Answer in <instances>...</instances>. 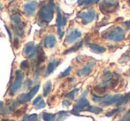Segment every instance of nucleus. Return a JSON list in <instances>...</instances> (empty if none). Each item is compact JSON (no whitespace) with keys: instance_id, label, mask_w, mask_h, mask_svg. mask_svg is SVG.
<instances>
[{"instance_id":"1","label":"nucleus","mask_w":130,"mask_h":121,"mask_svg":"<svg viewBox=\"0 0 130 121\" xmlns=\"http://www.w3.org/2000/svg\"><path fill=\"white\" fill-rule=\"evenodd\" d=\"M55 5L53 0H49L48 4L43 5L38 12V19L43 23H49L52 21L53 15H54Z\"/></svg>"},{"instance_id":"2","label":"nucleus","mask_w":130,"mask_h":121,"mask_svg":"<svg viewBox=\"0 0 130 121\" xmlns=\"http://www.w3.org/2000/svg\"><path fill=\"white\" fill-rule=\"evenodd\" d=\"M105 38L108 41L120 43L125 38V30L120 27H115L111 28L105 34Z\"/></svg>"},{"instance_id":"3","label":"nucleus","mask_w":130,"mask_h":121,"mask_svg":"<svg viewBox=\"0 0 130 121\" xmlns=\"http://www.w3.org/2000/svg\"><path fill=\"white\" fill-rule=\"evenodd\" d=\"M122 95H107L104 96H92V100L95 102L101 103L104 106H110L115 104L118 102L119 99L121 97Z\"/></svg>"},{"instance_id":"4","label":"nucleus","mask_w":130,"mask_h":121,"mask_svg":"<svg viewBox=\"0 0 130 121\" xmlns=\"http://www.w3.org/2000/svg\"><path fill=\"white\" fill-rule=\"evenodd\" d=\"M23 80H24V73L21 70H17L15 72V80H14V81L12 82V85L10 86V89H9V93L12 96H14L20 90V89L22 86Z\"/></svg>"},{"instance_id":"5","label":"nucleus","mask_w":130,"mask_h":121,"mask_svg":"<svg viewBox=\"0 0 130 121\" xmlns=\"http://www.w3.org/2000/svg\"><path fill=\"white\" fill-rule=\"evenodd\" d=\"M119 5L120 3L118 0H103L99 8L100 11L104 14L112 13L119 8Z\"/></svg>"},{"instance_id":"6","label":"nucleus","mask_w":130,"mask_h":121,"mask_svg":"<svg viewBox=\"0 0 130 121\" xmlns=\"http://www.w3.org/2000/svg\"><path fill=\"white\" fill-rule=\"evenodd\" d=\"M89 106V102L85 96V94L83 96H80V98L76 102V103L74 104V109L72 110L71 113L76 116H80V111H85L86 108Z\"/></svg>"},{"instance_id":"7","label":"nucleus","mask_w":130,"mask_h":121,"mask_svg":"<svg viewBox=\"0 0 130 121\" xmlns=\"http://www.w3.org/2000/svg\"><path fill=\"white\" fill-rule=\"evenodd\" d=\"M77 17L82 20V22L83 25H87L91 23L96 17V12L94 9L87 11V12H80L78 13Z\"/></svg>"},{"instance_id":"8","label":"nucleus","mask_w":130,"mask_h":121,"mask_svg":"<svg viewBox=\"0 0 130 121\" xmlns=\"http://www.w3.org/2000/svg\"><path fill=\"white\" fill-rule=\"evenodd\" d=\"M57 13H58V16H57V28H58V34L59 36V38L61 39L64 36V32L62 31V28L67 24V18L65 16H63V14L61 13V11L59 9V6H57Z\"/></svg>"},{"instance_id":"9","label":"nucleus","mask_w":130,"mask_h":121,"mask_svg":"<svg viewBox=\"0 0 130 121\" xmlns=\"http://www.w3.org/2000/svg\"><path fill=\"white\" fill-rule=\"evenodd\" d=\"M39 88H40L39 85H36V86H35V87L33 88V89H31V90L29 91L27 94L21 95V96L17 98V100H16V101H17V102L19 104H23V103H26V102H29V101H31L33 97L35 96V95L38 92V90H39Z\"/></svg>"},{"instance_id":"10","label":"nucleus","mask_w":130,"mask_h":121,"mask_svg":"<svg viewBox=\"0 0 130 121\" xmlns=\"http://www.w3.org/2000/svg\"><path fill=\"white\" fill-rule=\"evenodd\" d=\"M82 36V33L80 32L79 29L74 28L73 29L72 31L69 32V34L67 36V38H66V43L67 44H71V43H75L76 41L80 38Z\"/></svg>"},{"instance_id":"11","label":"nucleus","mask_w":130,"mask_h":121,"mask_svg":"<svg viewBox=\"0 0 130 121\" xmlns=\"http://www.w3.org/2000/svg\"><path fill=\"white\" fill-rule=\"evenodd\" d=\"M95 66V62L94 61H89V63H87L82 69L78 71L77 74L80 77H85L87 75H89V73L92 72L93 68Z\"/></svg>"},{"instance_id":"12","label":"nucleus","mask_w":130,"mask_h":121,"mask_svg":"<svg viewBox=\"0 0 130 121\" xmlns=\"http://www.w3.org/2000/svg\"><path fill=\"white\" fill-rule=\"evenodd\" d=\"M38 5V3L36 1H31L29 3L26 4L23 6V12L27 16H33L36 12V9Z\"/></svg>"},{"instance_id":"13","label":"nucleus","mask_w":130,"mask_h":121,"mask_svg":"<svg viewBox=\"0 0 130 121\" xmlns=\"http://www.w3.org/2000/svg\"><path fill=\"white\" fill-rule=\"evenodd\" d=\"M56 43H57V39L54 34H47L44 37V39H43V45L47 49H52L56 45Z\"/></svg>"},{"instance_id":"14","label":"nucleus","mask_w":130,"mask_h":121,"mask_svg":"<svg viewBox=\"0 0 130 121\" xmlns=\"http://www.w3.org/2000/svg\"><path fill=\"white\" fill-rule=\"evenodd\" d=\"M61 63V60L60 59H52L49 62L48 66H47L46 72L44 73V77H48L51 73H52L54 72V70L56 69V67L58 65H59V64Z\"/></svg>"},{"instance_id":"15","label":"nucleus","mask_w":130,"mask_h":121,"mask_svg":"<svg viewBox=\"0 0 130 121\" xmlns=\"http://www.w3.org/2000/svg\"><path fill=\"white\" fill-rule=\"evenodd\" d=\"M88 46L89 47V49H90L93 52L96 53V54H101V53H104L106 51V49L104 48V46L96 44V43H88Z\"/></svg>"},{"instance_id":"16","label":"nucleus","mask_w":130,"mask_h":121,"mask_svg":"<svg viewBox=\"0 0 130 121\" xmlns=\"http://www.w3.org/2000/svg\"><path fill=\"white\" fill-rule=\"evenodd\" d=\"M84 43V41H80V43H76L75 45H74L73 47H71L70 49H67L66 51H64V55H67V54H69V53H72V52H74V51H77L78 49H80V48L82 47Z\"/></svg>"},{"instance_id":"17","label":"nucleus","mask_w":130,"mask_h":121,"mask_svg":"<svg viewBox=\"0 0 130 121\" xmlns=\"http://www.w3.org/2000/svg\"><path fill=\"white\" fill-rule=\"evenodd\" d=\"M129 100H130V92L127 93V94L125 95V96H121V97H120V98L118 100V102L115 103V105L120 106V105H122V104H124V103H127Z\"/></svg>"},{"instance_id":"18","label":"nucleus","mask_w":130,"mask_h":121,"mask_svg":"<svg viewBox=\"0 0 130 121\" xmlns=\"http://www.w3.org/2000/svg\"><path fill=\"white\" fill-rule=\"evenodd\" d=\"M11 21H12L13 27L21 24V16H20V14H18V13L12 14V15L11 16Z\"/></svg>"},{"instance_id":"19","label":"nucleus","mask_w":130,"mask_h":121,"mask_svg":"<svg viewBox=\"0 0 130 121\" xmlns=\"http://www.w3.org/2000/svg\"><path fill=\"white\" fill-rule=\"evenodd\" d=\"M86 111L94 113V114H99V113L103 112V109H102V108L98 107V106H92V105H89V107L86 108L85 111Z\"/></svg>"},{"instance_id":"20","label":"nucleus","mask_w":130,"mask_h":121,"mask_svg":"<svg viewBox=\"0 0 130 121\" xmlns=\"http://www.w3.org/2000/svg\"><path fill=\"white\" fill-rule=\"evenodd\" d=\"M34 48H35V43H33V42H30V43H27L26 46L24 47V49H23V54H24L25 56H28L29 53L34 49Z\"/></svg>"},{"instance_id":"21","label":"nucleus","mask_w":130,"mask_h":121,"mask_svg":"<svg viewBox=\"0 0 130 121\" xmlns=\"http://www.w3.org/2000/svg\"><path fill=\"white\" fill-rule=\"evenodd\" d=\"M52 81L51 80H48L46 83L43 86V96H47L49 94H50L51 90H52Z\"/></svg>"},{"instance_id":"22","label":"nucleus","mask_w":130,"mask_h":121,"mask_svg":"<svg viewBox=\"0 0 130 121\" xmlns=\"http://www.w3.org/2000/svg\"><path fill=\"white\" fill-rule=\"evenodd\" d=\"M55 118H56V115L53 113H43V119L44 121H55Z\"/></svg>"},{"instance_id":"23","label":"nucleus","mask_w":130,"mask_h":121,"mask_svg":"<svg viewBox=\"0 0 130 121\" xmlns=\"http://www.w3.org/2000/svg\"><path fill=\"white\" fill-rule=\"evenodd\" d=\"M38 118V115L34 113L31 115H24L22 118V121H36Z\"/></svg>"},{"instance_id":"24","label":"nucleus","mask_w":130,"mask_h":121,"mask_svg":"<svg viewBox=\"0 0 130 121\" xmlns=\"http://www.w3.org/2000/svg\"><path fill=\"white\" fill-rule=\"evenodd\" d=\"M69 113L67 111H59L58 113V118L56 121H63L65 118H67L68 117Z\"/></svg>"},{"instance_id":"25","label":"nucleus","mask_w":130,"mask_h":121,"mask_svg":"<svg viewBox=\"0 0 130 121\" xmlns=\"http://www.w3.org/2000/svg\"><path fill=\"white\" fill-rule=\"evenodd\" d=\"M78 91H79V89H74V90H72L71 92H69L68 94L66 96V97H67V99H70V100H73V99L76 96V94L78 93Z\"/></svg>"},{"instance_id":"26","label":"nucleus","mask_w":130,"mask_h":121,"mask_svg":"<svg viewBox=\"0 0 130 121\" xmlns=\"http://www.w3.org/2000/svg\"><path fill=\"white\" fill-rule=\"evenodd\" d=\"M100 0H85L84 3L82 4L84 7H87V6H89V5H95V4L98 3Z\"/></svg>"},{"instance_id":"27","label":"nucleus","mask_w":130,"mask_h":121,"mask_svg":"<svg viewBox=\"0 0 130 121\" xmlns=\"http://www.w3.org/2000/svg\"><path fill=\"white\" fill-rule=\"evenodd\" d=\"M71 71H72V67H71V66L67 67V68L66 69V70L64 71L63 73H60V75H59V77H58V78H64V77H67V76H68V75L70 74Z\"/></svg>"},{"instance_id":"28","label":"nucleus","mask_w":130,"mask_h":121,"mask_svg":"<svg viewBox=\"0 0 130 121\" xmlns=\"http://www.w3.org/2000/svg\"><path fill=\"white\" fill-rule=\"evenodd\" d=\"M35 107H36V110H39V109H43V108L45 107V102L42 99V100H40L39 102H37V103L35 105Z\"/></svg>"},{"instance_id":"29","label":"nucleus","mask_w":130,"mask_h":121,"mask_svg":"<svg viewBox=\"0 0 130 121\" xmlns=\"http://www.w3.org/2000/svg\"><path fill=\"white\" fill-rule=\"evenodd\" d=\"M21 67L22 70H27V69L29 68V64L28 62L27 61V60H25V61H23L22 63L21 64Z\"/></svg>"},{"instance_id":"30","label":"nucleus","mask_w":130,"mask_h":121,"mask_svg":"<svg viewBox=\"0 0 130 121\" xmlns=\"http://www.w3.org/2000/svg\"><path fill=\"white\" fill-rule=\"evenodd\" d=\"M120 109H115V110H113V111H110V112L106 113L105 116H106V117H112L113 115H115L116 113L120 112Z\"/></svg>"},{"instance_id":"31","label":"nucleus","mask_w":130,"mask_h":121,"mask_svg":"<svg viewBox=\"0 0 130 121\" xmlns=\"http://www.w3.org/2000/svg\"><path fill=\"white\" fill-rule=\"evenodd\" d=\"M128 57H129V51H127V53H125V54L122 56V58H120V60H121V59H123V58H125V60H124V62H127V58H128Z\"/></svg>"},{"instance_id":"32","label":"nucleus","mask_w":130,"mask_h":121,"mask_svg":"<svg viewBox=\"0 0 130 121\" xmlns=\"http://www.w3.org/2000/svg\"><path fill=\"white\" fill-rule=\"evenodd\" d=\"M14 48L15 49H18L19 48V45H20V41L18 38H15V40H14Z\"/></svg>"},{"instance_id":"33","label":"nucleus","mask_w":130,"mask_h":121,"mask_svg":"<svg viewBox=\"0 0 130 121\" xmlns=\"http://www.w3.org/2000/svg\"><path fill=\"white\" fill-rule=\"evenodd\" d=\"M25 111H26V107H25L24 109H21V110H19V111H17L15 112V114L17 115V116H19V115H21V114H22V113H24Z\"/></svg>"},{"instance_id":"34","label":"nucleus","mask_w":130,"mask_h":121,"mask_svg":"<svg viewBox=\"0 0 130 121\" xmlns=\"http://www.w3.org/2000/svg\"><path fill=\"white\" fill-rule=\"evenodd\" d=\"M40 100H42V96H37L36 97V99H35L34 101H33V104H34V105H36V103H37L38 102H39Z\"/></svg>"},{"instance_id":"35","label":"nucleus","mask_w":130,"mask_h":121,"mask_svg":"<svg viewBox=\"0 0 130 121\" xmlns=\"http://www.w3.org/2000/svg\"><path fill=\"white\" fill-rule=\"evenodd\" d=\"M128 114H129V112L127 113V114H126L125 116H123V118H122L120 121H127V119H128V118H129V117H128Z\"/></svg>"},{"instance_id":"36","label":"nucleus","mask_w":130,"mask_h":121,"mask_svg":"<svg viewBox=\"0 0 130 121\" xmlns=\"http://www.w3.org/2000/svg\"><path fill=\"white\" fill-rule=\"evenodd\" d=\"M125 26H126V28H127V29H130V20L128 21H126Z\"/></svg>"},{"instance_id":"37","label":"nucleus","mask_w":130,"mask_h":121,"mask_svg":"<svg viewBox=\"0 0 130 121\" xmlns=\"http://www.w3.org/2000/svg\"><path fill=\"white\" fill-rule=\"evenodd\" d=\"M63 105L66 106V107H68V106L70 105V102H69L68 101H64V102H63Z\"/></svg>"},{"instance_id":"38","label":"nucleus","mask_w":130,"mask_h":121,"mask_svg":"<svg viewBox=\"0 0 130 121\" xmlns=\"http://www.w3.org/2000/svg\"><path fill=\"white\" fill-rule=\"evenodd\" d=\"M84 1H85V0H78V5H82V4L84 3Z\"/></svg>"},{"instance_id":"39","label":"nucleus","mask_w":130,"mask_h":121,"mask_svg":"<svg viewBox=\"0 0 130 121\" xmlns=\"http://www.w3.org/2000/svg\"><path fill=\"white\" fill-rule=\"evenodd\" d=\"M2 8H3V6H2V4H1V1H0V11L2 10Z\"/></svg>"},{"instance_id":"40","label":"nucleus","mask_w":130,"mask_h":121,"mask_svg":"<svg viewBox=\"0 0 130 121\" xmlns=\"http://www.w3.org/2000/svg\"><path fill=\"white\" fill-rule=\"evenodd\" d=\"M3 104H4V103H3V102H0V108H1L2 106H3Z\"/></svg>"},{"instance_id":"41","label":"nucleus","mask_w":130,"mask_h":121,"mask_svg":"<svg viewBox=\"0 0 130 121\" xmlns=\"http://www.w3.org/2000/svg\"><path fill=\"white\" fill-rule=\"evenodd\" d=\"M2 121H15V120H8V119H4V120H2Z\"/></svg>"},{"instance_id":"42","label":"nucleus","mask_w":130,"mask_h":121,"mask_svg":"<svg viewBox=\"0 0 130 121\" xmlns=\"http://www.w3.org/2000/svg\"><path fill=\"white\" fill-rule=\"evenodd\" d=\"M127 121H130V117H129V118H128V119H127Z\"/></svg>"},{"instance_id":"43","label":"nucleus","mask_w":130,"mask_h":121,"mask_svg":"<svg viewBox=\"0 0 130 121\" xmlns=\"http://www.w3.org/2000/svg\"><path fill=\"white\" fill-rule=\"evenodd\" d=\"M128 5H130V0H129V1H128Z\"/></svg>"},{"instance_id":"44","label":"nucleus","mask_w":130,"mask_h":121,"mask_svg":"<svg viewBox=\"0 0 130 121\" xmlns=\"http://www.w3.org/2000/svg\"><path fill=\"white\" fill-rule=\"evenodd\" d=\"M29 1H31V0H29Z\"/></svg>"}]
</instances>
